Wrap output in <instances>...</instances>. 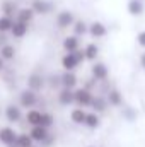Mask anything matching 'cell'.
Listing matches in <instances>:
<instances>
[{
    "label": "cell",
    "mask_w": 145,
    "mask_h": 147,
    "mask_svg": "<svg viewBox=\"0 0 145 147\" xmlns=\"http://www.w3.org/2000/svg\"><path fill=\"white\" fill-rule=\"evenodd\" d=\"M33 147H39V146H36V144H34V146H33Z\"/></svg>",
    "instance_id": "obj_36"
},
{
    "label": "cell",
    "mask_w": 145,
    "mask_h": 147,
    "mask_svg": "<svg viewBox=\"0 0 145 147\" xmlns=\"http://www.w3.org/2000/svg\"><path fill=\"white\" fill-rule=\"evenodd\" d=\"M28 31H29V24L15 21L14 26H12V29H10V34L15 38V39H22V38L28 34Z\"/></svg>",
    "instance_id": "obj_23"
},
{
    "label": "cell",
    "mask_w": 145,
    "mask_h": 147,
    "mask_svg": "<svg viewBox=\"0 0 145 147\" xmlns=\"http://www.w3.org/2000/svg\"><path fill=\"white\" fill-rule=\"evenodd\" d=\"M82 50H84V58H85L87 62H96L97 57H99V51H101L96 43H87Z\"/></svg>",
    "instance_id": "obj_20"
},
{
    "label": "cell",
    "mask_w": 145,
    "mask_h": 147,
    "mask_svg": "<svg viewBox=\"0 0 145 147\" xmlns=\"http://www.w3.org/2000/svg\"><path fill=\"white\" fill-rule=\"evenodd\" d=\"M89 36L94 39H101V38L108 36V26L101 21H92L89 24Z\"/></svg>",
    "instance_id": "obj_10"
},
{
    "label": "cell",
    "mask_w": 145,
    "mask_h": 147,
    "mask_svg": "<svg viewBox=\"0 0 145 147\" xmlns=\"http://www.w3.org/2000/svg\"><path fill=\"white\" fill-rule=\"evenodd\" d=\"M3 69H5V62H3V60H2V58H0V72H2V70H3Z\"/></svg>",
    "instance_id": "obj_35"
},
{
    "label": "cell",
    "mask_w": 145,
    "mask_h": 147,
    "mask_svg": "<svg viewBox=\"0 0 145 147\" xmlns=\"http://www.w3.org/2000/svg\"><path fill=\"white\" fill-rule=\"evenodd\" d=\"M44 86H46V77L43 74L33 72L28 77V89H31L34 92H39V91L44 89Z\"/></svg>",
    "instance_id": "obj_9"
},
{
    "label": "cell",
    "mask_w": 145,
    "mask_h": 147,
    "mask_svg": "<svg viewBox=\"0 0 145 147\" xmlns=\"http://www.w3.org/2000/svg\"><path fill=\"white\" fill-rule=\"evenodd\" d=\"M108 101H106V98L104 96H96L94 94V98H92V103H91V110L94 111V113H97V115H101V113H104V111L108 110Z\"/></svg>",
    "instance_id": "obj_18"
},
{
    "label": "cell",
    "mask_w": 145,
    "mask_h": 147,
    "mask_svg": "<svg viewBox=\"0 0 145 147\" xmlns=\"http://www.w3.org/2000/svg\"><path fill=\"white\" fill-rule=\"evenodd\" d=\"M73 98H75V105L79 108H89L91 103H92V98H94V92L85 89V87H77L73 91Z\"/></svg>",
    "instance_id": "obj_3"
},
{
    "label": "cell",
    "mask_w": 145,
    "mask_h": 147,
    "mask_svg": "<svg viewBox=\"0 0 145 147\" xmlns=\"http://www.w3.org/2000/svg\"><path fill=\"white\" fill-rule=\"evenodd\" d=\"M140 67H142V69L145 70V51L142 53V55H140Z\"/></svg>",
    "instance_id": "obj_34"
},
{
    "label": "cell",
    "mask_w": 145,
    "mask_h": 147,
    "mask_svg": "<svg viewBox=\"0 0 145 147\" xmlns=\"http://www.w3.org/2000/svg\"><path fill=\"white\" fill-rule=\"evenodd\" d=\"M46 84H48L51 89H60V87H62V82H60V75H56V74H51V75L46 79Z\"/></svg>",
    "instance_id": "obj_31"
},
{
    "label": "cell",
    "mask_w": 145,
    "mask_h": 147,
    "mask_svg": "<svg viewBox=\"0 0 145 147\" xmlns=\"http://www.w3.org/2000/svg\"><path fill=\"white\" fill-rule=\"evenodd\" d=\"M91 77L96 80V82H106L109 77V69L106 63L103 62H94L91 65Z\"/></svg>",
    "instance_id": "obj_5"
},
{
    "label": "cell",
    "mask_w": 145,
    "mask_h": 147,
    "mask_svg": "<svg viewBox=\"0 0 145 147\" xmlns=\"http://www.w3.org/2000/svg\"><path fill=\"white\" fill-rule=\"evenodd\" d=\"M3 116H5V120H7L9 123H19V121L24 118V113H22V108H21L19 105L10 103V105L5 106Z\"/></svg>",
    "instance_id": "obj_6"
},
{
    "label": "cell",
    "mask_w": 145,
    "mask_h": 147,
    "mask_svg": "<svg viewBox=\"0 0 145 147\" xmlns=\"http://www.w3.org/2000/svg\"><path fill=\"white\" fill-rule=\"evenodd\" d=\"M60 82H62V87L63 89H72L75 91L77 89V84H79V77L75 72H65L60 74Z\"/></svg>",
    "instance_id": "obj_13"
},
{
    "label": "cell",
    "mask_w": 145,
    "mask_h": 147,
    "mask_svg": "<svg viewBox=\"0 0 145 147\" xmlns=\"http://www.w3.org/2000/svg\"><path fill=\"white\" fill-rule=\"evenodd\" d=\"M85 116H87V111L84 110V108H73L70 111V121L75 123V125H84V121H85Z\"/></svg>",
    "instance_id": "obj_26"
},
{
    "label": "cell",
    "mask_w": 145,
    "mask_h": 147,
    "mask_svg": "<svg viewBox=\"0 0 145 147\" xmlns=\"http://www.w3.org/2000/svg\"><path fill=\"white\" fill-rule=\"evenodd\" d=\"M34 16H36V14H34V10H33L31 7H19V10H17V14H15V21L31 24L33 19H34Z\"/></svg>",
    "instance_id": "obj_17"
},
{
    "label": "cell",
    "mask_w": 145,
    "mask_h": 147,
    "mask_svg": "<svg viewBox=\"0 0 145 147\" xmlns=\"http://www.w3.org/2000/svg\"><path fill=\"white\" fill-rule=\"evenodd\" d=\"M84 127H87L89 130H97V128L101 127V115H97V113H94V111H87Z\"/></svg>",
    "instance_id": "obj_22"
},
{
    "label": "cell",
    "mask_w": 145,
    "mask_h": 147,
    "mask_svg": "<svg viewBox=\"0 0 145 147\" xmlns=\"http://www.w3.org/2000/svg\"><path fill=\"white\" fill-rule=\"evenodd\" d=\"M82 62H85V58H84V50H82V48L77 50V51H73V53H65V55L62 57V60H60V63H62V67H63L65 72H75V70L80 67Z\"/></svg>",
    "instance_id": "obj_1"
},
{
    "label": "cell",
    "mask_w": 145,
    "mask_h": 147,
    "mask_svg": "<svg viewBox=\"0 0 145 147\" xmlns=\"http://www.w3.org/2000/svg\"><path fill=\"white\" fill-rule=\"evenodd\" d=\"M17 10H19V7H17V3H15L14 0H3L2 5H0L2 16H7V17H14V19H15Z\"/></svg>",
    "instance_id": "obj_19"
},
{
    "label": "cell",
    "mask_w": 145,
    "mask_h": 147,
    "mask_svg": "<svg viewBox=\"0 0 145 147\" xmlns=\"http://www.w3.org/2000/svg\"><path fill=\"white\" fill-rule=\"evenodd\" d=\"M106 101H108L109 106H113V108H121L123 106V103H125V99H123V92L119 91V89H108V92H106Z\"/></svg>",
    "instance_id": "obj_12"
},
{
    "label": "cell",
    "mask_w": 145,
    "mask_h": 147,
    "mask_svg": "<svg viewBox=\"0 0 145 147\" xmlns=\"http://www.w3.org/2000/svg\"><path fill=\"white\" fill-rule=\"evenodd\" d=\"M41 115H43L41 110L33 108V110H28V113L24 115V120H26V123H28L29 127H39V123H41Z\"/></svg>",
    "instance_id": "obj_21"
},
{
    "label": "cell",
    "mask_w": 145,
    "mask_h": 147,
    "mask_svg": "<svg viewBox=\"0 0 145 147\" xmlns=\"http://www.w3.org/2000/svg\"><path fill=\"white\" fill-rule=\"evenodd\" d=\"M73 22H75V16H73L72 10H68V9L60 10L56 14V17H55V24H56L58 29H68V28L73 26Z\"/></svg>",
    "instance_id": "obj_4"
},
{
    "label": "cell",
    "mask_w": 145,
    "mask_h": 147,
    "mask_svg": "<svg viewBox=\"0 0 145 147\" xmlns=\"http://www.w3.org/2000/svg\"><path fill=\"white\" fill-rule=\"evenodd\" d=\"M34 142L33 139L29 137L28 132H22V134H17V140H15V147H33Z\"/></svg>",
    "instance_id": "obj_28"
},
{
    "label": "cell",
    "mask_w": 145,
    "mask_h": 147,
    "mask_svg": "<svg viewBox=\"0 0 145 147\" xmlns=\"http://www.w3.org/2000/svg\"><path fill=\"white\" fill-rule=\"evenodd\" d=\"M85 147H94V146H85Z\"/></svg>",
    "instance_id": "obj_37"
},
{
    "label": "cell",
    "mask_w": 145,
    "mask_h": 147,
    "mask_svg": "<svg viewBox=\"0 0 145 147\" xmlns=\"http://www.w3.org/2000/svg\"><path fill=\"white\" fill-rule=\"evenodd\" d=\"M31 9L38 16H48V14H51L55 10V3L50 2V0H33Z\"/></svg>",
    "instance_id": "obj_8"
},
{
    "label": "cell",
    "mask_w": 145,
    "mask_h": 147,
    "mask_svg": "<svg viewBox=\"0 0 145 147\" xmlns=\"http://www.w3.org/2000/svg\"><path fill=\"white\" fill-rule=\"evenodd\" d=\"M121 116L126 120V121H135L137 120V110L132 108V106H125L121 110Z\"/></svg>",
    "instance_id": "obj_30"
},
{
    "label": "cell",
    "mask_w": 145,
    "mask_h": 147,
    "mask_svg": "<svg viewBox=\"0 0 145 147\" xmlns=\"http://www.w3.org/2000/svg\"><path fill=\"white\" fill-rule=\"evenodd\" d=\"M56 99H58V105L62 106H72L75 105V98H73V91L72 89H60L58 94H56Z\"/></svg>",
    "instance_id": "obj_16"
},
{
    "label": "cell",
    "mask_w": 145,
    "mask_h": 147,
    "mask_svg": "<svg viewBox=\"0 0 145 147\" xmlns=\"http://www.w3.org/2000/svg\"><path fill=\"white\" fill-rule=\"evenodd\" d=\"M15 53H17V50H15V46L10 45V43H5V45L0 46V58H2L3 62L14 60V58H15Z\"/></svg>",
    "instance_id": "obj_24"
},
{
    "label": "cell",
    "mask_w": 145,
    "mask_h": 147,
    "mask_svg": "<svg viewBox=\"0 0 145 147\" xmlns=\"http://www.w3.org/2000/svg\"><path fill=\"white\" fill-rule=\"evenodd\" d=\"M137 45L142 46V48H145V31H140V33L137 34Z\"/></svg>",
    "instance_id": "obj_33"
},
{
    "label": "cell",
    "mask_w": 145,
    "mask_h": 147,
    "mask_svg": "<svg viewBox=\"0 0 145 147\" xmlns=\"http://www.w3.org/2000/svg\"><path fill=\"white\" fill-rule=\"evenodd\" d=\"M126 12L133 17H140L145 12V3L144 0H128L126 3Z\"/></svg>",
    "instance_id": "obj_15"
},
{
    "label": "cell",
    "mask_w": 145,
    "mask_h": 147,
    "mask_svg": "<svg viewBox=\"0 0 145 147\" xmlns=\"http://www.w3.org/2000/svg\"><path fill=\"white\" fill-rule=\"evenodd\" d=\"M72 31L77 38H82L85 34H89V24L85 21H82V19H75V22L72 26Z\"/></svg>",
    "instance_id": "obj_25"
},
{
    "label": "cell",
    "mask_w": 145,
    "mask_h": 147,
    "mask_svg": "<svg viewBox=\"0 0 145 147\" xmlns=\"http://www.w3.org/2000/svg\"><path fill=\"white\" fill-rule=\"evenodd\" d=\"M53 125H55V116H53V113H50V111H43L39 127H44V128H48V130H50Z\"/></svg>",
    "instance_id": "obj_29"
},
{
    "label": "cell",
    "mask_w": 145,
    "mask_h": 147,
    "mask_svg": "<svg viewBox=\"0 0 145 147\" xmlns=\"http://www.w3.org/2000/svg\"><path fill=\"white\" fill-rule=\"evenodd\" d=\"M38 103H39L38 92L28 89V87L19 92V106H21V108H24V110H33V108H36Z\"/></svg>",
    "instance_id": "obj_2"
},
{
    "label": "cell",
    "mask_w": 145,
    "mask_h": 147,
    "mask_svg": "<svg viewBox=\"0 0 145 147\" xmlns=\"http://www.w3.org/2000/svg\"><path fill=\"white\" fill-rule=\"evenodd\" d=\"M62 48L65 50V53H73V51L80 50V38H77L75 34L65 36L62 41Z\"/></svg>",
    "instance_id": "obj_14"
},
{
    "label": "cell",
    "mask_w": 145,
    "mask_h": 147,
    "mask_svg": "<svg viewBox=\"0 0 145 147\" xmlns=\"http://www.w3.org/2000/svg\"><path fill=\"white\" fill-rule=\"evenodd\" d=\"M15 19L14 17H7V16H0V34H5V33H10L12 26H14Z\"/></svg>",
    "instance_id": "obj_27"
},
{
    "label": "cell",
    "mask_w": 145,
    "mask_h": 147,
    "mask_svg": "<svg viewBox=\"0 0 145 147\" xmlns=\"http://www.w3.org/2000/svg\"><path fill=\"white\" fill-rule=\"evenodd\" d=\"M55 140H56V139H55V135H53V134H50V137H48V139H46V140H44L39 147H51L53 144H55Z\"/></svg>",
    "instance_id": "obj_32"
},
{
    "label": "cell",
    "mask_w": 145,
    "mask_h": 147,
    "mask_svg": "<svg viewBox=\"0 0 145 147\" xmlns=\"http://www.w3.org/2000/svg\"><path fill=\"white\" fill-rule=\"evenodd\" d=\"M29 134V137L33 139V142L36 144V146H41L48 137H50V130L48 128H44V127H31V130L28 132Z\"/></svg>",
    "instance_id": "obj_11"
},
{
    "label": "cell",
    "mask_w": 145,
    "mask_h": 147,
    "mask_svg": "<svg viewBox=\"0 0 145 147\" xmlns=\"http://www.w3.org/2000/svg\"><path fill=\"white\" fill-rule=\"evenodd\" d=\"M17 132L12 127H2L0 128V144L5 147H15Z\"/></svg>",
    "instance_id": "obj_7"
}]
</instances>
